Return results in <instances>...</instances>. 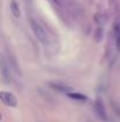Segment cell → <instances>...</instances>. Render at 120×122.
<instances>
[{"instance_id": "cell-1", "label": "cell", "mask_w": 120, "mask_h": 122, "mask_svg": "<svg viewBox=\"0 0 120 122\" xmlns=\"http://www.w3.org/2000/svg\"><path fill=\"white\" fill-rule=\"evenodd\" d=\"M31 27H32V31H33L36 38L40 43H42V44H47V41H48V39H47V33H46V31L42 29V26L40 25L39 23H37L36 20L31 19Z\"/></svg>"}, {"instance_id": "cell-2", "label": "cell", "mask_w": 120, "mask_h": 122, "mask_svg": "<svg viewBox=\"0 0 120 122\" xmlns=\"http://www.w3.org/2000/svg\"><path fill=\"white\" fill-rule=\"evenodd\" d=\"M0 101L7 107H17L18 100L9 91H0Z\"/></svg>"}, {"instance_id": "cell-3", "label": "cell", "mask_w": 120, "mask_h": 122, "mask_svg": "<svg viewBox=\"0 0 120 122\" xmlns=\"http://www.w3.org/2000/svg\"><path fill=\"white\" fill-rule=\"evenodd\" d=\"M0 74L5 81H11V71H9V65L6 61V58L0 55Z\"/></svg>"}, {"instance_id": "cell-4", "label": "cell", "mask_w": 120, "mask_h": 122, "mask_svg": "<svg viewBox=\"0 0 120 122\" xmlns=\"http://www.w3.org/2000/svg\"><path fill=\"white\" fill-rule=\"evenodd\" d=\"M49 85H51L53 89H55V90H58V91H60V92H64V94H66V95H68V94L76 91L74 88H72L71 85H68V84H66V83H62V82H51Z\"/></svg>"}, {"instance_id": "cell-5", "label": "cell", "mask_w": 120, "mask_h": 122, "mask_svg": "<svg viewBox=\"0 0 120 122\" xmlns=\"http://www.w3.org/2000/svg\"><path fill=\"white\" fill-rule=\"evenodd\" d=\"M94 108H95V112H97V114L99 115V117L102 119L104 121H107V113H106L105 106H104V103L101 102V100H97V101H95Z\"/></svg>"}, {"instance_id": "cell-6", "label": "cell", "mask_w": 120, "mask_h": 122, "mask_svg": "<svg viewBox=\"0 0 120 122\" xmlns=\"http://www.w3.org/2000/svg\"><path fill=\"white\" fill-rule=\"evenodd\" d=\"M113 35H114V41H116V46L120 51V25L116 24L114 25V30H113Z\"/></svg>"}, {"instance_id": "cell-7", "label": "cell", "mask_w": 120, "mask_h": 122, "mask_svg": "<svg viewBox=\"0 0 120 122\" xmlns=\"http://www.w3.org/2000/svg\"><path fill=\"white\" fill-rule=\"evenodd\" d=\"M9 8H11V12L12 14L15 17V18H19L20 17V8H19V5L15 0H12L11 4H9Z\"/></svg>"}, {"instance_id": "cell-8", "label": "cell", "mask_w": 120, "mask_h": 122, "mask_svg": "<svg viewBox=\"0 0 120 122\" xmlns=\"http://www.w3.org/2000/svg\"><path fill=\"white\" fill-rule=\"evenodd\" d=\"M67 96H68V97H71L72 100H76V101H79V102L87 101V97H86L85 95H82V94H80V92H76V91H73V92L68 94Z\"/></svg>"}, {"instance_id": "cell-9", "label": "cell", "mask_w": 120, "mask_h": 122, "mask_svg": "<svg viewBox=\"0 0 120 122\" xmlns=\"http://www.w3.org/2000/svg\"><path fill=\"white\" fill-rule=\"evenodd\" d=\"M117 113H118V114L120 115V109H117Z\"/></svg>"}, {"instance_id": "cell-10", "label": "cell", "mask_w": 120, "mask_h": 122, "mask_svg": "<svg viewBox=\"0 0 120 122\" xmlns=\"http://www.w3.org/2000/svg\"><path fill=\"white\" fill-rule=\"evenodd\" d=\"M0 120H1V115H0Z\"/></svg>"}]
</instances>
